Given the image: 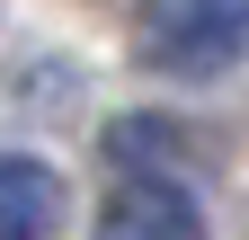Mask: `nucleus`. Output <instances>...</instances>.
Masks as SVG:
<instances>
[{"label": "nucleus", "instance_id": "f257e3e1", "mask_svg": "<svg viewBox=\"0 0 249 240\" xmlns=\"http://www.w3.org/2000/svg\"><path fill=\"white\" fill-rule=\"evenodd\" d=\"M249 53V0H142V63L169 80H223Z\"/></svg>", "mask_w": 249, "mask_h": 240}, {"label": "nucleus", "instance_id": "f03ea898", "mask_svg": "<svg viewBox=\"0 0 249 240\" xmlns=\"http://www.w3.org/2000/svg\"><path fill=\"white\" fill-rule=\"evenodd\" d=\"M98 240H205V214L178 178H124V187L98 205Z\"/></svg>", "mask_w": 249, "mask_h": 240}, {"label": "nucleus", "instance_id": "7ed1b4c3", "mask_svg": "<svg viewBox=\"0 0 249 240\" xmlns=\"http://www.w3.org/2000/svg\"><path fill=\"white\" fill-rule=\"evenodd\" d=\"M62 231V169L36 152H0V240H53Z\"/></svg>", "mask_w": 249, "mask_h": 240}]
</instances>
